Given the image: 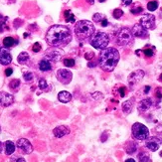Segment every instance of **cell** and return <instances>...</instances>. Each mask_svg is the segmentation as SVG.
Masks as SVG:
<instances>
[{
    "mask_svg": "<svg viewBox=\"0 0 162 162\" xmlns=\"http://www.w3.org/2000/svg\"><path fill=\"white\" fill-rule=\"evenodd\" d=\"M45 39L49 46L61 48L70 43L73 39V35L69 27L64 25H53L47 31Z\"/></svg>",
    "mask_w": 162,
    "mask_h": 162,
    "instance_id": "obj_1",
    "label": "cell"
},
{
    "mask_svg": "<svg viewBox=\"0 0 162 162\" xmlns=\"http://www.w3.org/2000/svg\"><path fill=\"white\" fill-rule=\"evenodd\" d=\"M126 92H127L126 87H124V86H119L117 88V93L121 97H124L126 96Z\"/></svg>",
    "mask_w": 162,
    "mask_h": 162,
    "instance_id": "obj_33",
    "label": "cell"
},
{
    "mask_svg": "<svg viewBox=\"0 0 162 162\" xmlns=\"http://www.w3.org/2000/svg\"><path fill=\"white\" fill-rule=\"evenodd\" d=\"M152 105H153L152 99H150V97H146V99H143L142 101H140L138 103L137 109L139 113H145L151 108Z\"/></svg>",
    "mask_w": 162,
    "mask_h": 162,
    "instance_id": "obj_17",
    "label": "cell"
},
{
    "mask_svg": "<svg viewBox=\"0 0 162 162\" xmlns=\"http://www.w3.org/2000/svg\"><path fill=\"white\" fill-rule=\"evenodd\" d=\"M161 144H162V138L156 137V136H151V137H148L147 139H145V146L152 152L158 150Z\"/></svg>",
    "mask_w": 162,
    "mask_h": 162,
    "instance_id": "obj_13",
    "label": "cell"
},
{
    "mask_svg": "<svg viewBox=\"0 0 162 162\" xmlns=\"http://www.w3.org/2000/svg\"><path fill=\"white\" fill-rule=\"evenodd\" d=\"M150 89H151L150 86H145V88H144V93L147 95V93H149V91H150Z\"/></svg>",
    "mask_w": 162,
    "mask_h": 162,
    "instance_id": "obj_45",
    "label": "cell"
},
{
    "mask_svg": "<svg viewBox=\"0 0 162 162\" xmlns=\"http://www.w3.org/2000/svg\"><path fill=\"white\" fill-rule=\"evenodd\" d=\"M131 133H132L133 138L139 141H143L149 137V129L147 126L140 122H135L131 127Z\"/></svg>",
    "mask_w": 162,
    "mask_h": 162,
    "instance_id": "obj_6",
    "label": "cell"
},
{
    "mask_svg": "<svg viewBox=\"0 0 162 162\" xmlns=\"http://www.w3.org/2000/svg\"><path fill=\"white\" fill-rule=\"evenodd\" d=\"M143 12V8L141 6H137V7H132L130 9V13L133 14V15H138L140 13Z\"/></svg>",
    "mask_w": 162,
    "mask_h": 162,
    "instance_id": "obj_37",
    "label": "cell"
},
{
    "mask_svg": "<svg viewBox=\"0 0 162 162\" xmlns=\"http://www.w3.org/2000/svg\"><path fill=\"white\" fill-rule=\"evenodd\" d=\"M99 1H100L101 3H103V2H105V1H106V0H99Z\"/></svg>",
    "mask_w": 162,
    "mask_h": 162,
    "instance_id": "obj_51",
    "label": "cell"
},
{
    "mask_svg": "<svg viewBox=\"0 0 162 162\" xmlns=\"http://www.w3.org/2000/svg\"><path fill=\"white\" fill-rule=\"evenodd\" d=\"M64 17H65V21L68 23H76L75 15L72 13L71 10H65L64 11Z\"/></svg>",
    "mask_w": 162,
    "mask_h": 162,
    "instance_id": "obj_24",
    "label": "cell"
},
{
    "mask_svg": "<svg viewBox=\"0 0 162 162\" xmlns=\"http://www.w3.org/2000/svg\"><path fill=\"white\" fill-rule=\"evenodd\" d=\"M142 53L145 57L151 58L154 56V48H145L142 50Z\"/></svg>",
    "mask_w": 162,
    "mask_h": 162,
    "instance_id": "obj_32",
    "label": "cell"
},
{
    "mask_svg": "<svg viewBox=\"0 0 162 162\" xmlns=\"http://www.w3.org/2000/svg\"><path fill=\"white\" fill-rule=\"evenodd\" d=\"M56 76L59 82L63 85H69L72 82V79H73L72 72L66 69H59L57 71Z\"/></svg>",
    "mask_w": 162,
    "mask_h": 162,
    "instance_id": "obj_9",
    "label": "cell"
},
{
    "mask_svg": "<svg viewBox=\"0 0 162 162\" xmlns=\"http://www.w3.org/2000/svg\"><path fill=\"white\" fill-rule=\"evenodd\" d=\"M96 33V27L89 20H80L75 24V34L81 41L91 39Z\"/></svg>",
    "mask_w": 162,
    "mask_h": 162,
    "instance_id": "obj_3",
    "label": "cell"
},
{
    "mask_svg": "<svg viewBox=\"0 0 162 162\" xmlns=\"http://www.w3.org/2000/svg\"><path fill=\"white\" fill-rule=\"evenodd\" d=\"M70 132H71L70 128L65 125H60V126L55 127L53 129V134L55 137H57V138H62L64 136L70 134Z\"/></svg>",
    "mask_w": 162,
    "mask_h": 162,
    "instance_id": "obj_16",
    "label": "cell"
},
{
    "mask_svg": "<svg viewBox=\"0 0 162 162\" xmlns=\"http://www.w3.org/2000/svg\"><path fill=\"white\" fill-rule=\"evenodd\" d=\"M63 64H64V66L67 67V68H72V67H74L75 66V64H76V61L74 59H65L63 61Z\"/></svg>",
    "mask_w": 162,
    "mask_h": 162,
    "instance_id": "obj_34",
    "label": "cell"
},
{
    "mask_svg": "<svg viewBox=\"0 0 162 162\" xmlns=\"http://www.w3.org/2000/svg\"><path fill=\"white\" fill-rule=\"evenodd\" d=\"M86 1L91 5H93V3H95V0H86Z\"/></svg>",
    "mask_w": 162,
    "mask_h": 162,
    "instance_id": "obj_47",
    "label": "cell"
},
{
    "mask_svg": "<svg viewBox=\"0 0 162 162\" xmlns=\"http://www.w3.org/2000/svg\"><path fill=\"white\" fill-rule=\"evenodd\" d=\"M139 23L142 25L144 28H146L147 30H153L156 27L155 23V16L153 14H144L139 20Z\"/></svg>",
    "mask_w": 162,
    "mask_h": 162,
    "instance_id": "obj_8",
    "label": "cell"
},
{
    "mask_svg": "<svg viewBox=\"0 0 162 162\" xmlns=\"http://www.w3.org/2000/svg\"><path fill=\"white\" fill-rule=\"evenodd\" d=\"M158 80H159V82H161V83H162V73H161V75L159 76V78H158Z\"/></svg>",
    "mask_w": 162,
    "mask_h": 162,
    "instance_id": "obj_50",
    "label": "cell"
},
{
    "mask_svg": "<svg viewBox=\"0 0 162 162\" xmlns=\"http://www.w3.org/2000/svg\"><path fill=\"white\" fill-rule=\"evenodd\" d=\"M123 15V11L121 9H119V8H117V9H114L113 12V18H116V19H119V18H121Z\"/></svg>",
    "mask_w": 162,
    "mask_h": 162,
    "instance_id": "obj_36",
    "label": "cell"
},
{
    "mask_svg": "<svg viewBox=\"0 0 162 162\" xmlns=\"http://www.w3.org/2000/svg\"><path fill=\"white\" fill-rule=\"evenodd\" d=\"M64 51L57 47H54L52 49H49L45 53V59L49 60L50 62H58L64 56Z\"/></svg>",
    "mask_w": 162,
    "mask_h": 162,
    "instance_id": "obj_7",
    "label": "cell"
},
{
    "mask_svg": "<svg viewBox=\"0 0 162 162\" xmlns=\"http://www.w3.org/2000/svg\"><path fill=\"white\" fill-rule=\"evenodd\" d=\"M19 87H20V80H18V79L12 80L9 83V88L11 89H13V91H17V89H19Z\"/></svg>",
    "mask_w": 162,
    "mask_h": 162,
    "instance_id": "obj_30",
    "label": "cell"
},
{
    "mask_svg": "<svg viewBox=\"0 0 162 162\" xmlns=\"http://www.w3.org/2000/svg\"><path fill=\"white\" fill-rule=\"evenodd\" d=\"M131 31L135 38H140V39H146L149 37V34L146 28H144L140 23H136L131 28Z\"/></svg>",
    "mask_w": 162,
    "mask_h": 162,
    "instance_id": "obj_12",
    "label": "cell"
},
{
    "mask_svg": "<svg viewBox=\"0 0 162 162\" xmlns=\"http://www.w3.org/2000/svg\"><path fill=\"white\" fill-rule=\"evenodd\" d=\"M23 79H24L25 82L30 83V82H32V81H33L34 75L31 73V72H25V73L23 74Z\"/></svg>",
    "mask_w": 162,
    "mask_h": 162,
    "instance_id": "obj_35",
    "label": "cell"
},
{
    "mask_svg": "<svg viewBox=\"0 0 162 162\" xmlns=\"http://www.w3.org/2000/svg\"><path fill=\"white\" fill-rule=\"evenodd\" d=\"M109 34H106L105 32H97L93 34V36L89 40V44L93 46L95 49L97 50H104L105 48H108V46L109 44Z\"/></svg>",
    "mask_w": 162,
    "mask_h": 162,
    "instance_id": "obj_5",
    "label": "cell"
},
{
    "mask_svg": "<svg viewBox=\"0 0 162 162\" xmlns=\"http://www.w3.org/2000/svg\"><path fill=\"white\" fill-rule=\"evenodd\" d=\"M134 101H135L134 97H131V99L125 101L124 103L122 104V110L125 114H129L131 113V110H132L133 105H134Z\"/></svg>",
    "mask_w": 162,
    "mask_h": 162,
    "instance_id": "obj_18",
    "label": "cell"
},
{
    "mask_svg": "<svg viewBox=\"0 0 162 162\" xmlns=\"http://www.w3.org/2000/svg\"><path fill=\"white\" fill-rule=\"evenodd\" d=\"M38 87H39V89H41V91H43V92L50 91V88H49L48 83H47V81L45 79H43V78H41L39 80V84H38Z\"/></svg>",
    "mask_w": 162,
    "mask_h": 162,
    "instance_id": "obj_26",
    "label": "cell"
},
{
    "mask_svg": "<svg viewBox=\"0 0 162 162\" xmlns=\"http://www.w3.org/2000/svg\"><path fill=\"white\" fill-rule=\"evenodd\" d=\"M145 76V73H144L143 70H136L134 72H132L127 78V82H128V85L130 87H133L135 85H137L139 82H141L142 79Z\"/></svg>",
    "mask_w": 162,
    "mask_h": 162,
    "instance_id": "obj_11",
    "label": "cell"
},
{
    "mask_svg": "<svg viewBox=\"0 0 162 162\" xmlns=\"http://www.w3.org/2000/svg\"><path fill=\"white\" fill-rule=\"evenodd\" d=\"M4 146H5V154L6 155L13 154L15 151V148H16V145L14 144L13 141L7 140V141H5V143H4Z\"/></svg>",
    "mask_w": 162,
    "mask_h": 162,
    "instance_id": "obj_21",
    "label": "cell"
},
{
    "mask_svg": "<svg viewBox=\"0 0 162 162\" xmlns=\"http://www.w3.org/2000/svg\"><path fill=\"white\" fill-rule=\"evenodd\" d=\"M32 51H33L34 53L40 52V51H41V44H40V43H38V42H36V43L34 44L33 47H32Z\"/></svg>",
    "mask_w": 162,
    "mask_h": 162,
    "instance_id": "obj_39",
    "label": "cell"
},
{
    "mask_svg": "<svg viewBox=\"0 0 162 162\" xmlns=\"http://www.w3.org/2000/svg\"><path fill=\"white\" fill-rule=\"evenodd\" d=\"M159 155H160V156L162 157V151H160V152H159Z\"/></svg>",
    "mask_w": 162,
    "mask_h": 162,
    "instance_id": "obj_52",
    "label": "cell"
},
{
    "mask_svg": "<svg viewBox=\"0 0 162 162\" xmlns=\"http://www.w3.org/2000/svg\"><path fill=\"white\" fill-rule=\"evenodd\" d=\"M141 53H142V50H136L135 51V54L137 55L138 57H140V54H141Z\"/></svg>",
    "mask_w": 162,
    "mask_h": 162,
    "instance_id": "obj_46",
    "label": "cell"
},
{
    "mask_svg": "<svg viewBox=\"0 0 162 162\" xmlns=\"http://www.w3.org/2000/svg\"><path fill=\"white\" fill-rule=\"evenodd\" d=\"M137 158H138V161H140V162H146V161H149L150 162L151 161V158L149 157V155L147 154L146 152H144V151H141L138 154V156H137Z\"/></svg>",
    "mask_w": 162,
    "mask_h": 162,
    "instance_id": "obj_28",
    "label": "cell"
},
{
    "mask_svg": "<svg viewBox=\"0 0 162 162\" xmlns=\"http://www.w3.org/2000/svg\"><path fill=\"white\" fill-rule=\"evenodd\" d=\"M10 161H18V162H25V159L23 157L20 156H12L10 158Z\"/></svg>",
    "mask_w": 162,
    "mask_h": 162,
    "instance_id": "obj_40",
    "label": "cell"
},
{
    "mask_svg": "<svg viewBox=\"0 0 162 162\" xmlns=\"http://www.w3.org/2000/svg\"><path fill=\"white\" fill-rule=\"evenodd\" d=\"M0 132H1V128H0Z\"/></svg>",
    "mask_w": 162,
    "mask_h": 162,
    "instance_id": "obj_53",
    "label": "cell"
},
{
    "mask_svg": "<svg viewBox=\"0 0 162 162\" xmlns=\"http://www.w3.org/2000/svg\"><path fill=\"white\" fill-rule=\"evenodd\" d=\"M39 69L42 72H49L52 70V65H51V62L47 59L41 60L39 63Z\"/></svg>",
    "mask_w": 162,
    "mask_h": 162,
    "instance_id": "obj_20",
    "label": "cell"
},
{
    "mask_svg": "<svg viewBox=\"0 0 162 162\" xmlns=\"http://www.w3.org/2000/svg\"><path fill=\"white\" fill-rule=\"evenodd\" d=\"M12 62V56L6 47L0 48V64L4 66H7Z\"/></svg>",
    "mask_w": 162,
    "mask_h": 162,
    "instance_id": "obj_14",
    "label": "cell"
},
{
    "mask_svg": "<svg viewBox=\"0 0 162 162\" xmlns=\"http://www.w3.org/2000/svg\"><path fill=\"white\" fill-rule=\"evenodd\" d=\"M158 6H159V3L158 1H156V0H152V1H149L147 3V9L151 12L155 11L157 8H158Z\"/></svg>",
    "mask_w": 162,
    "mask_h": 162,
    "instance_id": "obj_27",
    "label": "cell"
},
{
    "mask_svg": "<svg viewBox=\"0 0 162 162\" xmlns=\"http://www.w3.org/2000/svg\"><path fill=\"white\" fill-rule=\"evenodd\" d=\"M12 74H13V69H11V68H8V69L5 70V76L6 77H10Z\"/></svg>",
    "mask_w": 162,
    "mask_h": 162,
    "instance_id": "obj_43",
    "label": "cell"
},
{
    "mask_svg": "<svg viewBox=\"0 0 162 162\" xmlns=\"http://www.w3.org/2000/svg\"><path fill=\"white\" fill-rule=\"evenodd\" d=\"M16 146L23 154H31L33 152V146L31 142L26 138H20L17 140Z\"/></svg>",
    "mask_w": 162,
    "mask_h": 162,
    "instance_id": "obj_10",
    "label": "cell"
},
{
    "mask_svg": "<svg viewBox=\"0 0 162 162\" xmlns=\"http://www.w3.org/2000/svg\"><path fill=\"white\" fill-rule=\"evenodd\" d=\"M121 2L124 6H129L132 3V0H121Z\"/></svg>",
    "mask_w": 162,
    "mask_h": 162,
    "instance_id": "obj_44",
    "label": "cell"
},
{
    "mask_svg": "<svg viewBox=\"0 0 162 162\" xmlns=\"http://www.w3.org/2000/svg\"><path fill=\"white\" fill-rule=\"evenodd\" d=\"M92 97H93V99H95V100L101 99V97H103V93H99V92H97V93H93V95H92Z\"/></svg>",
    "mask_w": 162,
    "mask_h": 162,
    "instance_id": "obj_42",
    "label": "cell"
},
{
    "mask_svg": "<svg viewBox=\"0 0 162 162\" xmlns=\"http://www.w3.org/2000/svg\"><path fill=\"white\" fill-rule=\"evenodd\" d=\"M17 43H18V42H17L13 37H5L3 39V45L4 47H6V48H11V47H13Z\"/></svg>",
    "mask_w": 162,
    "mask_h": 162,
    "instance_id": "obj_23",
    "label": "cell"
},
{
    "mask_svg": "<svg viewBox=\"0 0 162 162\" xmlns=\"http://www.w3.org/2000/svg\"><path fill=\"white\" fill-rule=\"evenodd\" d=\"M124 149L127 154H133L137 150V144L134 141H128L124 145Z\"/></svg>",
    "mask_w": 162,
    "mask_h": 162,
    "instance_id": "obj_22",
    "label": "cell"
},
{
    "mask_svg": "<svg viewBox=\"0 0 162 162\" xmlns=\"http://www.w3.org/2000/svg\"><path fill=\"white\" fill-rule=\"evenodd\" d=\"M119 59H121L119 52L113 47L101 50L99 57L101 69L105 72H113L117 68Z\"/></svg>",
    "mask_w": 162,
    "mask_h": 162,
    "instance_id": "obj_2",
    "label": "cell"
},
{
    "mask_svg": "<svg viewBox=\"0 0 162 162\" xmlns=\"http://www.w3.org/2000/svg\"><path fill=\"white\" fill-rule=\"evenodd\" d=\"M105 18V16L104 14H101V13H96L93 15V21L96 23H99V24H101V21H103Z\"/></svg>",
    "mask_w": 162,
    "mask_h": 162,
    "instance_id": "obj_31",
    "label": "cell"
},
{
    "mask_svg": "<svg viewBox=\"0 0 162 162\" xmlns=\"http://www.w3.org/2000/svg\"><path fill=\"white\" fill-rule=\"evenodd\" d=\"M93 57H95V53H93V52H88V53L85 54V59L89 60V61L91 59H93Z\"/></svg>",
    "mask_w": 162,
    "mask_h": 162,
    "instance_id": "obj_41",
    "label": "cell"
},
{
    "mask_svg": "<svg viewBox=\"0 0 162 162\" xmlns=\"http://www.w3.org/2000/svg\"><path fill=\"white\" fill-rule=\"evenodd\" d=\"M58 100L63 104H68L72 101V95L67 91H62L58 93Z\"/></svg>",
    "mask_w": 162,
    "mask_h": 162,
    "instance_id": "obj_19",
    "label": "cell"
},
{
    "mask_svg": "<svg viewBox=\"0 0 162 162\" xmlns=\"http://www.w3.org/2000/svg\"><path fill=\"white\" fill-rule=\"evenodd\" d=\"M30 59V56L27 52H21L18 57H17V61L19 64H26Z\"/></svg>",
    "mask_w": 162,
    "mask_h": 162,
    "instance_id": "obj_25",
    "label": "cell"
},
{
    "mask_svg": "<svg viewBox=\"0 0 162 162\" xmlns=\"http://www.w3.org/2000/svg\"><path fill=\"white\" fill-rule=\"evenodd\" d=\"M135 160L134 159H126L125 160V162H134Z\"/></svg>",
    "mask_w": 162,
    "mask_h": 162,
    "instance_id": "obj_49",
    "label": "cell"
},
{
    "mask_svg": "<svg viewBox=\"0 0 162 162\" xmlns=\"http://www.w3.org/2000/svg\"><path fill=\"white\" fill-rule=\"evenodd\" d=\"M3 151V143L0 141V153H2Z\"/></svg>",
    "mask_w": 162,
    "mask_h": 162,
    "instance_id": "obj_48",
    "label": "cell"
},
{
    "mask_svg": "<svg viewBox=\"0 0 162 162\" xmlns=\"http://www.w3.org/2000/svg\"><path fill=\"white\" fill-rule=\"evenodd\" d=\"M134 36L131 29L128 27H121L114 33V41L119 46L129 47L133 44Z\"/></svg>",
    "mask_w": 162,
    "mask_h": 162,
    "instance_id": "obj_4",
    "label": "cell"
},
{
    "mask_svg": "<svg viewBox=\"0 0 162 162\" xmlns=\"http://www.w3.org/2000/svg\"><path fill=\"white\" fill-rule=\"evenodd\" d=\"M14 103V97L9 93L0 92V106L2 108H7Z\"/></svg>",
    "mask_w": 162,
    "mask_h": 162,
    "instance_id": "obj_15",
    "label": "cell"
},
{
    "mask_svg": "<svg viewBox=\"0 0 162 162\" xmlns=\"http://www.w3.org/2000/svg\"><path fill=\"white\" fill-rule=\"evenodd\" d=\"M7 17H2L0 16V32H3L4 30H8L9 28L7 27Z\"/></svg>",
    "mask_w": 162,
    "mask_h": 162,
    "instance_id": "obj_29",
    "label": "cell"
},
{
    "mask_svg": "<svg viewBox=\"0 0 162 162\" xmlns=\"http://www.w3.org/2000/svg\"><path fill=\"white\" fill-rule=\"evenodd\" d=\"M154 95L157 99H162V88L158 87L155 89V92H154Z\"/></svg>",
    "mask_w": 162,
    "mask_h": 162,
    "instance_id": "obj_38",
    "label": "cell"
}]
</instances>
